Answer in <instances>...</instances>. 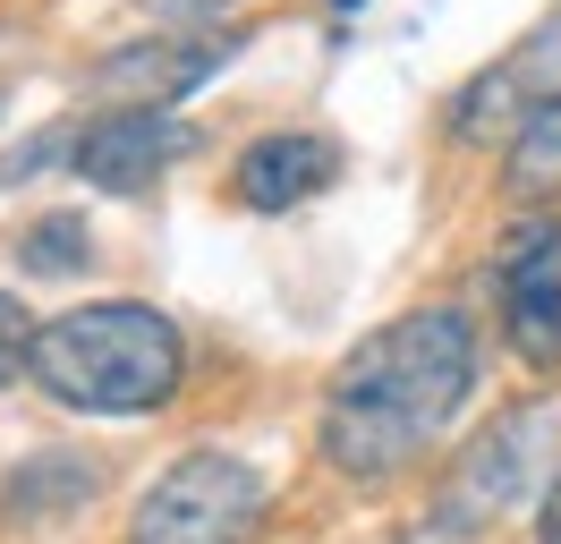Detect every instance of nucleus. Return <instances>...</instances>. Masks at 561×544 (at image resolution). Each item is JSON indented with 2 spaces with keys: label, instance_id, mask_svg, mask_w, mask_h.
I'll return each mask as SVG.
<instances>
[{
  "label": "nucleus",
  "instance_id": "nucleus-1",
  "mask_svg": "<svg viewBox=\"0 0 561 544\" xmlns=\"http://www.w3.org/2000/svg\"><path fill=\"white\" fill-rule=\"evenodd\" d=\"M468 392H477V324L459 306L391 315L341 358L323 392V460L350 485H391L451 434Z\"/></svg>",
  "mask_w": 561,
  "mask_h": 544
},
{
  "label": "nucleus",
  "instance_id": "nucleus-2",
  "mask_svg": "<svg viewBox=\"0 0 561 544\" xmlns=\"http://www.w3.org/2000/svg\"><path fill=\"white\" fill-rule=\"evenodd\" d=\"M26 374L77 417H153V408H171L179 374H187V340L145 298H85L35 324Z\"/></svg>",
  "mask_w": 561,
  "mask_h": 544
},
{
  "label": "nucleus",
  "instance_id": "nucleus-3",
  "mask_svg": "<svg viewBox=\"0 0 561 544\" xmlns=\"http://www.w3.org/2000/svg\"><path fill=\"white\" fill-rule=\"evenodd\" d=\"M273 485L230 451H187L128 510V544H255Z\"/></svg>",
  "mask_w": 561,
  "mask_h": 544
},
{
  "label": "nucleus",
  "instance_id": "nucleus-4",
  "mask_svg": "<svg viewBox=\"0 0 561 544\" xmlns=\"http://www.w3.org/2000/svg\"><path fill=\"white\" fill-rule=\"evenodd\" d=\"M553 434H561L553 400H511L485 434L459 451V468H451V485H443L434 519H451L459 536H485L511 502L545 494V476H553Z\"/></svg>",
  "mask_w": 561,
  "mask_h": 544
},
{
  "label": "nucleus",
  "instance_id": "nucleus-5",
  "mask_svg": "<svg viewBox=\"0 0 561 544\" xmlns=\"http://www.w3.org/2000/svg\"><path fill=\"white\" fill-rule=\"evenodd\" d=\"M196 154V128L171 120V111H145V102H111L103 120H85L69 136V154L60 162L85 179V188H103V196H145V188H162L171 162Z\"/></svg>",
  "mask_w": 561,
  "mask_h": 544
},
{
  "label": "nucleus",
  "instance_id": "nucleus-6",
  "mask_svg": "<svg viewBox=\"0 0 561 544\" xmlns=\"http://www.w3.org/2000/svg\"><path fill=\"white\" fill-rule=\"evenodd\" d=\"M247 52V34H213V26H162L145 34V43H119V52H103L94 60V94L111 102H145V111H171L179 94H196V86H213L221 68Z\"/></svg>",
  "mask_w": 561,
  "mask_h": 544
},
{
  "label": "nucleus",
  "instance_id": "nucleus-7",
  "mask_svg": "<svg viewBox=\"0 0 561 544\" xmlns=\"http://www.w3.org/2000/svg\"><path fill=\"white\" fill-rule=\"evenodd\" d=\"M493 298H502V332L527 366H561V222L553 213H527L493 247Z\"/></svg>",
  "mask_w": 561,
  "mask_h": 544
},
{
  "label": "nucleus",
  "instance_id": "nucleus-8",
  "mask_svg": "<svg viewBox=\"0 0 561 544\" xmlns=\"http://www.w3.org/2000/svg\"><path fill=\"white\" fill-rule=\"evenodd\" d=\"M341 170H350L341 136H323V128H273V136H255L239 162H230V196H239L247 213H298V204L332 196Z\"/></svg>",
  "mask_w": 561,
  "mask_h": 544
},
{
  "label": "nucleus",
  "instance_id": "nucleus-9",
  "mask_svg": "<svg viewBox=\"0 0 561 544\" xmlns=\"http://www.w3.org/2000/svg\"><path fill=\"white\" fill-rule=\"evenodd\" d=\"M545 43H553V34H527L511 60H493L485 77H468V86L451 94V136H459V145H485V136H502V145H511V128L536 111L527 68H536V52H545Z\"/></svg>",
  "mask_w": 561,
  "mask_h": 544
},
{
  "label": "nucleus",
  "instance_id": "nucleus-10",
  "mask_svg": "<svg viewBox=\"0 0 561 544\" xmlns=\"http://www.w3.org/2000/svg\"><path fill=\"white\" fill-rule=\"evenodd\" d=\"M502 196H511V204H527V213L561 204V86H553V94H536V111H527L519 128H511Z\"/></svg>",
  "mask_w": 561,
  "mask_h": 544
},
{
  "label": "nucleus",
  "instance_id": "nucleus-11",
  "mask_svg": "<svg viewBox=\"0 0 561 544\" xmlns=\"http://www.w3.org/2000/svg\"><path fill=\"white\" fill-rule=\"evenodd\" d=\"M85 256H94V238H85L77 213H35L18 230V272H35V281H69Z\"/></svg>",
  "mask_w": 561,
  "mask_h": 544
},
{
  "label": "nucleus",
  "instance_id": "nucleus-12",
  "mask_svg": "<svg viewBox=\"0 0 561 544\" xmlns=\"http://www.w3.org/2000/svg\"><path fill=\"white\" fill-rule=\"evenodd\" d=\"M26 358H35V315H26V298L0 290V392L26 374Z\"/></svg>",
  "mask_w": 561,
  "mask_h": 544
},
{
  "label": "nucleus",
  "instance_id": "nucleus-13",
  "mask_svg": "<svg viewBox=\"0 0 561 544\" xmlns=\"http://www.w3.org/2000/svg\"><path fill=\"white\" fill-rule=\"evenodd\" d=\"M153 26H213V18H230L239 0H137Z\"/></svg>",
  "mask_w": 561,
  "mask_h": 544
},
{
  "label": "nucleus",
  "instance_id": "nucleus-14",
  "mask_svg": "<svg viewBox=\"0 0 561 544\" xmlns=\"http://www.w3.org/2000/svg\"><path fill=\"white\" fill-rule=\"evenodd\" d=\"M536 544H561V468L545 476V502H536Z\"/></svg>",
  "mask_w": 561,
  "mask_h": 544
}]
</instances>
